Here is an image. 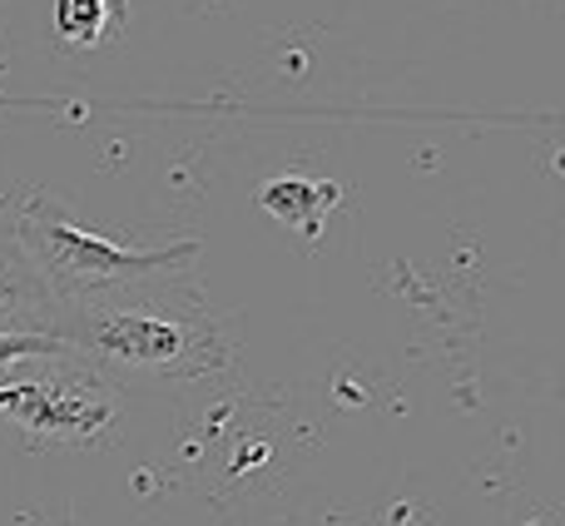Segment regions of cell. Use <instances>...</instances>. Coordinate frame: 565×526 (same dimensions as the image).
I'll return each instance as SVG.
<instances>
[{"instance_id": "cell-1", "label": "cell", "mask_w": 565, "mask_h": 526, "mask_svg": "<svg viewBox=\"0 0 565 526\" xmlns=\"http://www.w3.org/2000/svg\"><path fill=\"white\" fill-rule=\"evenodd\" d=\"M164 283L60 308L55 338L105 378L119 372L145 382H189L224 372L234 358L224 328L194 298H169Z\"/></svg>"}, {"instance_id": "cell-2", "label": "cell", "mask_w": 565, "mask_h": 526, "mask_svg": "<svg viewBox=\"0 0 565 526\" xmlns=\"http://www.w3.org/2000/svg\"><path fill=\"white\" fill-rule=\"evenodd\" d=\"M15 239H20V254H25V269L50 293L55 313L164 283L199 259V239H179V244H164V249L109 244V239L70 224L60 214V204H50V199H30L20 209Z\"/></svg>"}, {"instance_id": "cell-3", "label": "cell", "mask_w": 565, "mask_h": 526, "mask_svg": "<svg viewBox=\"0 0 565 526\" xmlns=\"http://www.w3.org/2000/svg\"><path fill=\"white\" fill-rule=\"evenodd\" d=\"M119 422L125 392L75 353L0 368V432L25 448H109Z\"/></svg>"}, {"instance_id": "cell-4", "label": "cell", "mask_w": 565, "mask_h": 526, "mask_svg": "<svg viewBox=\"0 0 565 526\" xmlns=\"http://www.w3.org/2000/svg\"><path fill=\"white\" fill-rule=\"evenodd\" d=\"M258 204L274 219H282L288 229H298L302 239H318L328 224L332 204H338V185H322V179H274V185L258 194Z\"/></svg>"}, {"instance_id": "cell-5", "label": "cell", "mask_w": 565, "mask_h": 526, "mask_svg": "<svg viewBox=\"0 0 565 526\" xmlns=\"http://www.w3.org/2000/svg\"><path fill=\"white\" fill-rule=\"evenodd\" d=\"M0 328L15 333H55V303L35 283V273L0 259Z\"/></svg>"}, {"instance_id": "cell-6", "label": "cell", "mask_w": 565, "mask_h": 526, "mask_svg": "<svg viewBox=\"0 0 565 526\" xmlns=\"http://www.w3.org/2000/svg\"><path fill=\"white\" fill-rule=\"evenodd\" d=\"M109 0H55V30L70 45H95L105 35Z\"/></svg>"}, {"instance_id": "cell-7", "label": "cell", "mask_w": 565, "mask_h": 526, "mask_svg": "<svg viewBox=\"0 0 565 526\" xmlns=\"http://www.w3.org/2000/svg\"><path fill=\"white\" fill-rule=\"evenodd\" d=\"M70 353L55 333H15V328H0V368H15V362L30 358H60Z\"/></svg>"}]
</instances>
